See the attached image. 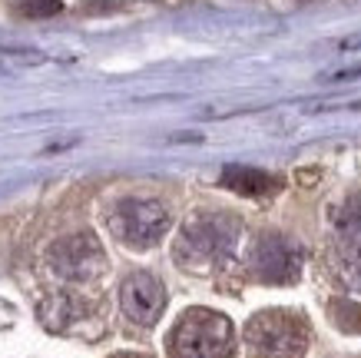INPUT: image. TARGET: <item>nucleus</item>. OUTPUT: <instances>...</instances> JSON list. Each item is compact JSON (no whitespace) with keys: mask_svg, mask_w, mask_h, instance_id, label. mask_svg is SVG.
I'll return each instance as SVG.
<instances>
[{"mask_svg":"<svg viewBox=\"0 0 361 358\" xmlns=\"http://www.w3.org/2000/svg\"><path fill=\"white\" fill-rule=\"evenodd\" d=\"M239 219L226 213H202L192 216L179 232L176 242V259L183 265H212V262L229 259L239 242Z\"/></svg>","mask_w":361,"mask_h":358,"instance_id":"1","label":"nucleus"},{"mask_svg":"<svg viewBox=\"0 0 361 358\" xmlns=\"http://www.w3.org/2000/svg\"><path fill=\"white\" fill-rule=\"evenodd\" d=\"M176 358H229L232 326L229 318L209 309H189L173 328Z\"/></svg>","mask_w":361,"mask_h":358,"instance_id":"2","label":"nucleus"},{"mask_svg":"<svg viewBox=\"0 0 361 358\" xmlns=\"http://www.w3.org/2000/svg\"><path fill=\"white\" fill-rule=\"evenodd\" d=\"M106 222H110L113 236L120 242H126L130 249H149V246H156L169 232L173 216L156 199H120L110 209Z\"/></svg>","mask_w":361,"mask_h":358,"instance_id":"3","label":"nucleus"},{"mask_svg":"<svg viewBox=\"0 0 361 358\" xmlns=\"http://www.w3.org/2000/svg\"><path fill=\"white\" fill-rule=\"evenodd\" d=\"M252 352L259 358H298L305 352V322L292 312H262L245 328Z\"/></svg>","mask_w":361,"mask_h":358,"instance_id":"4","label":"nucleus"},{"mask_svg":"<svg viewBox=\"0 0 361 358\" xmlns=\"http://www.w3.org/2000/svg\"><path fill=\"white\" fill-rule=\"evenodd\" d=\"M302 246L292 242L288 236L269 232L259 236L249 252V265L255 272V279H262L269 285H292L302 275Z\"/></svg>","mask_w":361,"mask_h":358,"instance_id":"5","label":"nucleus"},{"mask_svg":"<svg viewBox=\"0 0 361 358\" xmlns=\"http://www.w3.org/2000/svg\"><path fill=\"white\" fill-rule=\"evenodd\" d=\"M50 262H54L56 275H63L70 282H87L103 269V246L93 232H77V236L60 239L50 249Z\"/></svg>","mask_w":361,"mask_h":358,"instance_id":"6","label":"nucleus"},{"mask_svg":"<svg viewBox=\"0 0 361 358\" xmlns=\"http://www.w3.org/2000/svg\"><path fill=\"white\" fill-rule=\"evenodd\" d=\"M120 305L126 318L136 326H153L166 309V289L149 272H133L120 289Z\"/></svg>","mask_w":361,"mask_h":358,"instance_id":"7","label":"nucleus"},{"mask_svg":"<svg viewBox=\"0 0 361 358\" xmlns=\"http://www.w3.org/2000/svg\"><path fill=\"white\" fill-rule=\"evenodd\" d=\"M222 186H229L232 193L249 196V199H269L282 189V183L272 173L252 169V166H226L222 169Z\"/></svg>","mask_w":361,"mask_h":358,"instance_id":"8","label":"nucleus"},{"mask_svg":"<svg viewBox=\"0 0 361 358\" xmlns=\"http://www.w3.org/2000/svg\"><path fill=\"white\" fill-rule=\"evenodd\" d=\"M335 236L351 259H361V199H348L335 209Z\"/></svg>","mask_w":361,"mask_h":358,"instance_id":"9","label":"nucleus"},{"mask_svg":"<svg viewBox=\"0 0 361 358\" xmlns=\"http://www.w3.org/2000/svg\"><path fill=\"white\" fill-rule=\"evenodd\" d=\"M40 318H44L47 328H66L73 318H80V302L77 299H70V295H54V299H47L44 302Z\"/></svg>","mask_w":361,"mask_h":358,"instance_id":"10","label":"nucleus"},{"mask_svg":"<svg viewBox=\"0 0 361 358\" xmlns=\"http://www.w3.org/2000/svg\"><path fill=\"white\" fill-rule=\"evenodd\" d=\"M331 318H335V326H338L341 332L361 335V305L348 302V299H335V302H331Z\"/></svg>","mask_w":361,"mask_h":358,"instance_id":"11","label":"nucleus"},{"mask_svg":"<svg viewBox=\"0 0 361 358\" xmlns=\"http://www.w3.org/2000/svg\"><path fill=\"white\" fill-rule=\"evenodd\" d=\"M60 11H63V4H60V0H20V4H17V13H23V17H33V20L56 17Z\"/></svg>","mask_w":361,"mask_h":358,"instance_id":"12","label":"nucleus"},{"mask_svg":"<svg viewBox=\"0 0 361 358\" xmlns=\"http://www.w3.org/2000/svg\"><path fill=\"white\" fill-rule=\"evenodd\" d=\"M116 358H146V355H116Z\"/></svg>","mask_w":361,"mask_h":358,"instance_id":"13","label":"nucleus"}]
</instances>
